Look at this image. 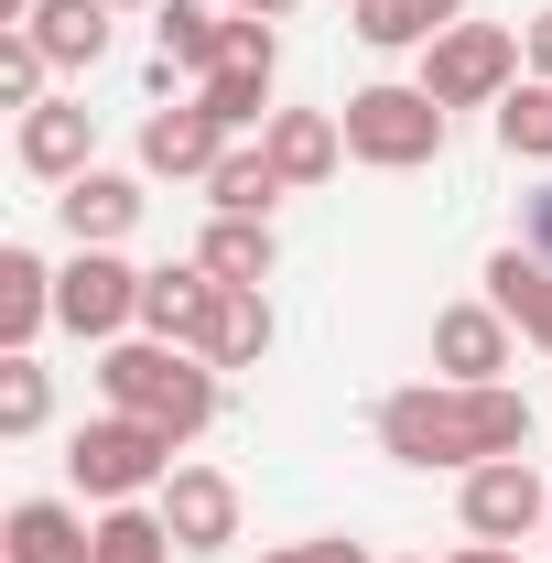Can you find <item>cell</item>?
Segmentation results:
<instances>
[{"mask_svg": "<svg viewBox=\"0 0 552 563\" xmlns=\"http://www.w3.org/2000/svg\"><path fill=\"white\" fill-rule=\"evenodd\" d=\"M379 455L477 477L498 455H531V401L509 379H412V390L379 401Z\"/></svg>", "mask_w": 552, "mask_h": 563, "instance_id": "obj_1", "label": "cell"}, {"mask_svg": "<svg viewBox=\"0 0 552 563\" xmlns=\"http://www.w3.org/2000/svg\"><path fill=\"white\" fill-rule=\"evenodd\" d=\"M98 390H109V412H141V422H163L174 444H196L217 422V357L163 347V336H120L98 357Z\"/></svg>", "mask_w": 552, "mask_h": 563, "instance_id": "obj_2", "label": "cell"}, {"mask_svg": "<svg viewBox=\"0 0 552 563\" xmlns=\"http://www.w3.org/2000/svg\"><path fill=\"white\" fill-rule=\"evenodd\" d=\"M66 477L98 498V509H120V498H163V477H174V433L141 422V412H98V422H76Z\"/></svg>", "mask_w": 552, "mask_h": 563, "instance_id": "obj_3", "label": "cell"}, {"mask_svg": "<svg viewBox=\"0 0 552 563\" xmlns=\"http://www.w3.org/2000/svg\"><path fill=\"white\" fill-rule=\"evenodd\" d=\"M444 120H455V109H433V87H357V98H346L336 109V131H346V152H357V163H379V174H422V163H433V152H444Z\"/></svg>", "mask_w": 552, "mask_h": 563, "instance_id": "obj_4", "label": "cell"}, {"mask_svg": "<svg viewBox=\"0 0 552 563\" xmlns=\"http://www.w3.org/2000/svg\"><path fill=\"white\" fill-rule=\"evenodd\" d=\"M531 66V44L509 33V22H455V33H433L422 44V87H433V109H498L509 87Z\"/></svg>", "mask_w": 552, "mask_h": 563, "instance_id": "obj_5", "label": "cell"}, {"mask_svg": "<svg viewBox=\"0 0 552 563\" xmlns=\"http://www.w3.org/2000/svg\"><path fill=\"white\" fill-rule=\"evenodd\" d=\"M141 282L120 250H76L66 272H55V325L66 336H87V347H120V325H141Z\"/></svg>", "mask_w": 552, "mask_h": 563, "instance_id": "obj_6", "label": "cell"}, {"mask_svg": "<svg viewBox=\"0 0 552 563\" xmlns=\"http://www.w3.org/2000/svg\"><path fill=\"white\" fill-rule=\"evenodd\" d=\"M455 509H466V542H509V553H520L531 531H552V488H542V466H531V455H498V466H477Z\"/></svg>", "mask_w": 552, "mask_h": 563, "instance_id": "obj_7", "label": "cell"}, {"mask_svg": "<svg viewBox=\"0 0 552 563\" xmlns=\"http://www.w3.org/2000/svg\"><path fill=\"white\" fill-rule=\"evenodd\" d=\"M152 509H163V531H174L185 553H228V542H239V477H217V466H174Z\"/></svg>", "mask_w": 552, "mask_h": 563, "instance_id": "obj_8", "label": "cell"}, {"mask_svg": "<svg viewBox=\"0 0 552 563\" xmlns=\"http://www.w3.org/2000/svg\"><path fill=\"white\" fill-rule=\"evenodd\" d=\"M217 163H228V120H217L207 98H185V109H152V120H141V174H185V185H207Z\"/></svg>", "mask_w": 552, "mask_h": 563, "instance_id": "obj_9", "label": "cell"}, {"mask_svg": "<svg viewBox=\"0 0 552 563\" xmlns=\"http://www.w3.org/2000/svg\"><path fill=\"white\" fill-rule=\"evenodd\" d=\"M87 163H98V109H87V98L22 109V174H33V185H76Z\"/></svg>", "mask_w": 552, "mask_h": 563, "instance_id": "obj_10", "label": "cell"}, {"mask_svg": "<svg viewBox=\"0 0 552 563\" xmlns=\"http://www.w3.org/2000/svg\"><path fill=\"white\" fill-rule=\"evenodd\" d=\"M55 217H66L76 250H120L141 228V174H109V163H87L76 185H55Z\"/></svg>", "mask_w": 552, "mask_h": 563, "instance_id": "obj_11", "label": "cell"}, {"mask_svg": "<svg viewBox=\"0 0 552 563\" xmlns=\"http://www.w3.org/2000/svg\"><path fill=\"white\" fill-rule=\"evenodd\" d=\"M217 55H228V11H207V0H163V11H152V87H163V98H174V76L207 87Z\"/></svg>", "mask_w": 552, "mask_h": 563, "instance_id": "obj_12", "label": "cell"}, {"mask_svg": "<svg viewBox=\"0 0 552 563\" xmlns=\"http://www.w3.org/2000/svg\"><path fill=\"white\" fill-rule=\"evenodd\" d=\"M509 347H520V325L498 303H444L433 314V379H498Z\"/></svg>", "mask_w": 552, "mask_h": 563, "instance_id": "obj_13", "label": "cell"}, {"mask_svg": "<svg viewBox=\"0 0 552 563\" xmlns=\"http://www.w3.org/2000/svg\"><path fill=\"white\" fill-rule=\"evenodd\" d=\"M228 282L207 272V261H174V272L141 282V336H163V347H207V314Z\"/></svg>", "mask_w": 552, "mask_h": 563, "instance_id": "obj_14", "label": "cell"}, {"mask_svg": "<svg viewBox=\"0 0 552 563\" xmlns=\"http://www.w3.org/2000/svg\"><path fill=\"white\" fill-rule=\"evenodd\" d=\"M261 152H272V174L303 196V185H325L346 163V131H336V109H272L261 120Z\"/></svg>", "mask_w": 552, "mask_h": 563, "instance_id": "obj_15", "label": "cell"}, {"mask_svg": "<svg viewBox=\"0 0 552 563\" xmlns=\"http://www.w3.org/2000/svg\"><path fill=\"white\" fill-rule=\"evenodd\" d=\"M0 553L11 563H98V520H76L66 498H11Z\"/></svg>", "mask_w": 552, "mask_h": 563, "instance_id": "obj_16", "label": "cell"}, {"mask_svg": "<svg viewBox=\"0 0 552 563\" xmlns=\"http://www.w3.org/2000/svg\"><path fill=\"white\" fill-rule=\"evenodd\" d=\"M466 22V0H346V33L368 44V55H422L433 33H455Z\"/></svg>", "mask_w": 552, "mask_h": 563, "instance_id": "obj_17", "label": "cell"}, {"mask_svg": "<svg viewBox=\"0 0 552 563\" xmlns=\"http://www.w3.org/2000/svg\"><path fill=\"white\" fill-rule=\"evenodd\" d=\"M487 303H498L531 347H552V261H542V250H520V239L487 250Z\"/></svg>", "mask_w": 552, "mask_h": 563, "instance_id": "obj_18", "label": "cell"}, {"mask_svg": "<svg viewBox=\"0 0 552 563\" xmlns=\"http://www.w3.org/2000/svg\"><path fill=\"white\" fill-rule=\"evenodd\" d=\"M196 261H207V272L228 282V292H261V282L281 272V239H272V217H207Z\"/></svg>", "mask_w": 552, "mask_h": 563, "instance_id": "obj_19", "label": "cell"}, {"mask_svg": "<svg viewBox=\"0 0 552 563\" xmlns=\"http://www.w3.org/2000/svg\"><path fill=\"white\" fill-rule=\"evenodd\" d=\"M44 325H55V272L33 250H0V357H22Z\"/></svg>", "mask_w": 552, "mask_h": 563, "instance_id": "obj_20", "label": "cell"}, {"mask_svg": "<svg viewBox=\"0 0 552 563\" xmlns=\"http://www.w3.org/2000/svg\"><path fill=\"white\" fill-rule=\"evenodd\" d=\"M109 22H120L109 0H33V22H22V33L76 76V66H98V55H109Z\"/></svg>", "mask_w": 552, "mask_h": 563, "instance_id": "obj_21", "label": "cell"}, {"mask_svg": "<svg viewBox=\"0 0 552 563\" xmlns=\"http://www.w3.org/2000/svg\"><path fill=\"white\" fill-rule=\"evenodd\" d=\"M217 368H261L272 357V292H217V314H207V347Z\"/></svg>", "mask_w": 552, "mask_h": 563, "instance_id": "obj_22", "label": "cell"}, {"mask_svg": "<svg viewBox=\"0 0 552 563\" xmlns=\"http://www.w3.org/2000/svg\"><path fill=\"white\" fill-rule=\"evenodd\" d=\"M281 196H292V185L272 174V152H261V141H228V163L207 174V207H217V217H272Z\"/></svg>", "mask_w": 552, "mask_h": 563, "instance_id": "obj_23", "label": "cell"}, {"mask_svg": "<svg viewBox=\"0 0 552 563\" xmlns=\"http://www.w3.org/2000/svg\"><path fill=\"white\" fill-rule=\"evenodd\" d=\"M185 542L163 531V509L152 498H120V509H98V563H174Z\"/></svg>", "mask_w": 552, "mask_h": 563, "instance_id": "obj_24", "label": "cell"}, {"mask_svg": "<svg viewBox=\"0 0 552 563\" xmlns=\"http://www.w3.org/2000/svg\"><path fill=\"white\" fill-rule=\"evenodd\" d=\"M498 152L509 163H552V76H520L498 98Z\"/></svg>", "mask_w": 552, "mask_h": 563, "instance_id": "obj_25", "label": "cell"}, {"mask_svg": "<svg viewBox=\"0 0 552 563\" xmlns=\"http://www.w3.org/2000/svg\"><path fill=\"white\" fill-rule=\"evenodd\" d=\"M55 422V368L22 347V357H0V433L22 444V433H44Z\"/></svg>", "mask_w": 552, "mask_h": 563, "instance_id": "obj_26", "label": "cell"}, {"mask_svg": "<svg viewBox=\"0 0 552 563\" xmlns=\"http://www.w3.org/2000/svg\"><path fill=\"white\" fill-rule=\"evenodd\" d=\"M44 76H55V55L33 33H0V109H44Z\"/></svg>", "mask_w": 552, "mask_h": 563, "instance_id": "obj_27", "label": "cell"}, {"mask_svg": "<svg viewBox=\"0 0 552 563\" xmlns=\"http://www.w3.org/2000/svg\"><path fill=\"white\" fill-rule=\"evenodd\" d=\"M520 250H542V261H552V174L520 196Z\"/></svg>", "mask_w": 552, "mask_h": 563, "instance_id": "obj_28", "label": "cell"}, {"mask_svg": "<svg viewBox=\"0 0 552 563\" xmlns=\"http://www.w3.org/2000/svg\"><path fill=\"white\" fill-rule=\"evenodd\" d=\"M520 44H531V76H552V11H531V22H520Z\"/></svg>", "mask_w": 552, "mask_h": 563, "instance_id": "obj_29", "label": "cell"}, {"mask_svg": "<svg viewBox=\"0 0 552 563\" xmlns=\"http://www.w3.org/2000/svg\"><path fill=\"white\" fill-rule=\"evenodd\" d=\"M314 563H368V542H303Z\"/></svg>", "mask_w": 552, "mask_h": 563, "instance_id": "obj_30", "label": "cell"}, {"mask_svg": "<svg viewBox=\"0 0 552 563\" xmlns=\"http://www.w3.org/2000/svg\"><path fill=\"white\" fill-rule=\"evenodd\" d=\"M455 563H520V553H509V542H466Z\"/></svg>", "mask_w": 552, "mask_h": 563, "instance_id": "obj_31", "label": "cell"}, {"mask_svg": "<svg viewBox=\"0 0 552 563\" xmlns=\"http://www.w3.org/2000/svg\"><path fill=\"white\" fill-rule=\"evenodd\" d=\"M228 11H250V22H281V11H292V0H228Z\"/></svg>", "mask_w": 552, "mask_h": 563, "instance_id": "obj_32", "label": "cell"}, {"mask_svg": "<svg viewBox=\"0 0 552 563\" xmlns=\"http://www.w3.org/2000/svg\"><path fill=\"white\" fill-rule=\"evenodd\" d=\"M261 563H314V553H303V542H281V553H261Z\"/></svg>", "mask_w": 552, "mask_h": 563, "instance_id": "obj_33", "label": "cell"}, {"mask_svg": "<svg viewBox=\"0 0 552 563\" xmlns=\"http://www.w3.org/2000/svg\"><path fill=\"white\" fill-rule=\"evenodd\" d=\"M109 11H163V0H109Z\"/></svg>", "mask_w": 552, "mask_h": 563, "instance_id": "obj_34", "label": "cell"}, {"mask_svg": "<svg viewBox=\"0 0 552 563\" xmlns=\"http://www.w3.org/2000/svg\"><path fill=\"white\" fill-rule=\"evenodd\" d=\"M401 563H433V553H401Z\"/></svg>", "mask_w": 552, "mask_h": 563, "instance_id": "obj_35", "label": "cell"}]
</instances>
